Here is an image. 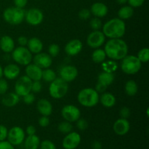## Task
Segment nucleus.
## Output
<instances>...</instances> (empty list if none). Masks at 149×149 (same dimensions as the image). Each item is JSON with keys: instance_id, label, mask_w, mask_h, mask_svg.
<instances>
[{"instance_id": "nucleus-3", "label": "nucleus", "mask_w": 149, "mask_h": 149, "mask_svg": "<svg viewBox=\"0 0 149 149\" xmlns=\"http://www.w3.org/2000/svg\"><path fill=\"white\" fill-rule=\"evenodd\" d=\"M99 93L93 88H84L80 90L77 95L78 102L87 108L94 107L99 102Z\"/></svg>"}, {"instance_id": "nucleus-44", "label": "nucleus", "mask_w": 149, "mask_h": 149, "mask_svg": "<svg viewBox=\"0 0 149 149\" xmlns=\"http://www.w3.org/2000/svg\"><path fill=\"white\" fill-rule=\"evenodd\" d=\"M8 130L4 125H0V141H5L7 138Z\"/></svg>"}, {"instance_id": "nucleus-6", "label": "nucleus", "mask_w": 149, "mask_h": 149, "mask_svg": "<svg viewBox=\"0 0 149 149\" xmlns=\"http://www.w3.org/2000/svg\"><path fill=\"white\" fill-rule=\"evenodd\" d=\"M68 90V83L60 77L56 78L50 82L49 93L52 97L55 99H61L67 94Z\"/></svg>"}, {"instance_id": "nucleus-20", "label": "nucleus", "mask_w": 149, "mask_h": 149, "mask_svg": "<svg viewBox=\"0 0 149 149\" xmlns=\"http://www.w3.org/2000/svg\"><path fill=\"white\" fill-rule=\"evenodd\" d=\"M36 109L40 114L42 116H49L52 113V105L50 102L47 99H40L37 102Z\"/></svg>"}, {"instance_id": "nucleus-16", "label": "nucleus", "mask_w": 149, "mask_h": 149, "mask_svg": "<svg viewBox=\"0 0 149 149\" xmlns=\"http://www.w3.org/2000/svg\"><path fill=\"white\" fill-rule=\"evenodd\" d=\"M83 47L82 42L78 39H74L70 40L65 45L64 50L69 56H74L79 53Z\"/></svg>"}, {"instance_id": "nucleus-22", "label": "nucleus", "mask_w": 149, "mask_h": 149, "mask_svg": "<svg viewBox=\"0 0 149 149\" xmlns=\"http://www.w3.org/2000/svg\"><path fill=\"white\" fill-rule=\"evenodd\" d=\"M27 48L32 54L39 53L43 49V43L37 37H32L29 39L27 44Z\"/></svg>"}, {"instance_id": "nucleus-1", "label": "nucleus", "mask_w": 149, "mask_h": 149, "mask_svg": "<svg viewBox=\"0 0 149 149\" xmlns=\"http://www.w3.org/2000/svg\"><path fill=\"white\" fill-rule=\"evenodd\" d=\"M106 56L113 61L122 60L128 53L127 44L120 39H110L104 47Z\"/></svg>"}, {"instance_id": "nucleus-12", "label": "nucleus", "mask_w": 149, "mask_h": 149, "mask_svg": "<svg viewBox=\"0 0 149 149\" xmlns=\"http://www.w3.org/2000/svg\"><path fill=\"white\" fill-rule=\"evenodd\" d=\"M25 19L29 24L31 26H38L43 21V13L38 8H31L26 12Z\"/></svg>"}, {"instance_id": "nucleus-27", "label": "nucleus", "mask_w": 149, "mask_h": 149, "mask_svg": "<svg viewBox=\"0 0 149 149\" xmlns=\"http://www.w3.org/2000/svg\"><path fill=\"white\" fill-rule=\"evenodd\" d=\"M114 74L113 73H109L103 71L97 77V82L100 83L106 87H109L114 81Z\"/></svg>"}, {"instance_id": "nucleus-29", "label": "nucleus", "mask_w": 149, "mask_h": 149, "mask_svg": "<svg viewBox=\"0 0 149 149\" xmlns=\"http://www.w3.org/2000/svg\"><path fill=\"white\" fill-rule=\"evenodd\" d=\"M125 93L129 96H134L138 93V84L134 80H129L126 82L125 86Z\"/></svg>"}, {"instance_id": "nucleus-10", "label": "nucleus", "mask_w": 149, "mask_h": 149, "mask_svg": "<svg viewBox=\"0 0 149 149\" xmlns=\"http://www.w3.org/2000/svg\"><path fill=\"white\" fill-rule=\"evenodd\" d=\"M61 115L65 121L72 123V122H76L79 119L81 112L76 106L66 105L61 110Z\"/></svg>"}, {"instance_id": "nucleus-30", "label": "nucleus", "mask_w": 149, "mask_h": 149, "mask_svg": "<svg viewBox=\"0 0 149 149\" xmlns=\"http://www.w3.org/2000/svg\"><path fill=\"white\" fill-rule=\"evenodd\" d=\"M106 57L107 56H106L104 49H100V48H97L95 49L92 54V59H93V62H95V63H102L103 62H104Z\"/></svg>"}, {"instance_id": "nucleus-53", "label": "nucleus", "mask_w": 149, "mask_h": 149, "mask_svg": "<svg viewBox=\"0 0 149 149\" xmlns=\"http://www.w3.org/2000/svg\"><path fill=\"white\" fill-rule=\"evenodd\" d=\"M116 1L119 4H125L127 2V0H116Z\"/></svg>"}, {"instance_id": "nucleus-21", "label": "nucleus", "mask_w": 149, "mask_h": 149, "mask_svg": "<svg viewBox=\"0 0 149 149\" xmlns=\"http://www.w3.org/2000/svg\"><path fill=\"white\" fill-rule=\"evenodd\" d=\"M90 12L95 16L100 18L103 17L108 14L109 9L105 4L102 2H95L91 6Z\"/></svg>"}, {"instance_id": "nucleus-2", "label": "nucleus", "mask_w": 149, "mask_h": 149, "mask_svg": "<svg viewBox=\"0 0 149 149\" xmlns=\"http://www.w3.org/2000/svg\"><path fill=\"white\" fill-rule=\"evenodd\" d=\"M102 32L109 39H120L126 32V24L119 17L112 18L103 25Z\"/></svg>"}, {"instance_id": "nucleus-32", "label": "nucleus", "mask_w": 149, "mask_h": 149, "mask_svg": "<svg viewBox=\"0 0 149 149\" xmlns=\"http://www.w3.org/2000/svg\"><path fill=\"white\" fill-rule=\"evenodd\" d=\"M102 68L105 72L114 73V71H116L118 68V64L113 60L106 61V62H103L102 63Z\"/></svg>"}, {"instance_id": "nucleus-34", "label": "nucleus", "mask_w": 149, "mask_h": 149, "mask_svg": "<svg viewBox=\"0 0 149 149\" xmlns=\"http://www.w3.org/2000/svg\"><path fill=\"white\" fill-rule=\"evenodd\" d=\"M138 58L141 63H147L149 61V49L144 47L141 49L138 53Z\"/></svg>"}, {"instance_id": "nucleus-26", "label": "nucleus", "mask_w": 149, "mask_h": 149, "mask_svg": "<svg viewBox=\"0 0 149 149\" xmlns=\"http://www.w3.org/2000/svg\"><path fill=\"white\" fill-rule=\"evenodd\" d=\"M99 101L104 107L111 108L116 104V97L110 93H103L100 97H99Z\"/></svg>"}, {"instance_id": "nucleus-14", "label": "nucleus", "mask_w": 149, "mask_h": 149, "mask_svg": "<svg viewBox=\"0 0 149 149\" xmlns=\"http://www.w3.org/2000/svg\"><path fill=\"white\" fill-rule=\"evenodd\" d=\"M60 76L67 83L71 82L75 80L78 76V69L72 65H64L60 70Z\"/></svg>"}, {"instance_id": "nucleus-51", "label": "nucleus", "mask_w": 149, "mask_h": 149, "mask_svg": "<svg viewBox=\"0 0 149 149\" xmlns=\"http://www.w3.org/2000/svg\"><path fill=\"white\" fill-rule=\"evenodd\" d=\"M106 89H107V87L103 85V84H100V83L97 82V84L95 85V90L98 93H103L106 91Z\"/></svg>"}, {"instance_id": "nucleus-39", "label": "nucleus", "mask_w": 149, "mask_h": 149, "mask_svg": "<svg viewBox=\"0 0 149 149\" xmlns=\"http://www.w3.org/2000/svg\"><path fill=\"white\" fill-rule=\"evenodd\" d=\"M42 85L40 81H32L31 92L33 93H38L42 91Z\"/></svg>"}, {"instance_id": "nucleus-41", "label": "nucleus", "mask_w": 149, "mask_h": 149, "mask_svg": "<svg viewBox=\"0 0 149 149\" xmlns=\"http://www.w3.org/2000/svg\"><path fill=\"white\" fill-rule=\"evenodd\" d=\"M77 127L80 130H85L88 127V122L84 119H79L77 121Z\"/></svg>"}, {"instance_id": "nucleus-17", "label": "nucleus", "mask_w": 149, "mask_h": 149, "mask_svg": "<svg viewBox=\"0 0 149 149\" xmlns=\"http://www.w3.org/2000/svg\"><path fill=\"white\" fill-rule=\"evenodd\" d=\"M130 129V124L127 119L123 118L117 119L113 125V130L114 132L116 135L120 136L127 134Z\"/></svg>"}, {"instance_id": "nucleus-7", "label": "nucleus", "mask_w": 149, "mask_h": 149, "mask_svg": "<svg viewBox=\"0 0 149 149\" xmlns=\"http://www.w3.org/2000/svg\"><path fill=\"white\" fill-rule=\"evenodd\" d=\"M12 58L15 62L21 65H29L33 60L31 52L27 47L22 46H19L13 49L12 52Z\"/></svg>"}, {"instance_id": "nucleus-45", "label": "nucleus", "mask_w": 149, "mask_h": 149, "mask_svg": "<svg viewBox=\"0 0 149 149\" xmlns=\"http://www.w3.org/2000/svg\"><path fill=\"white\" fill-rule=\"evenodd\" d=\"M49 123H50V121H49V119L48 116H42L39 118V125L42 127H47V126H49Z\"/></svg>"}, {"instance_id": "nucleus-9", "label": "nucleus", "mask_w": 149, "mask_h": 149, "mask_svg": "<svg viewBox=\"0 0 149 149\" xmlns=\"http://www.w3.org/2000/svg\"><path fill=\"white\" fill-rule=\"evenodd\" d=\"M26 138V132L20 127L15 126L12 127L10 130H8L7 134V140L12 145L14 146H20L24 141Z\"/></svg>"}, {"instance_id": "nucleus-24", "label": "nucleus", "mask_w": 149, "mask_h": 149, "mask_svg": "<svg viewBox=\"0 0 149 149\" xmlns=\"http://www.w3.org/2000/svg\"><path fill=\"white\" fill-rule=\"evenodd\" d=\"M20 101V96L15 93H5L2 97V104L7 107H13L16 106Z\"/></svg>"}, {"instance_id": "nucleus-38", "label": "nucleus", "mask_w": 149, "mask_h": 149, "mask_svg": "<svg viewBox=\"0 0 149 149\" xmlns=\"http://www.w3.org/2000/svg\"><path fill=\"white\" fill-rule=\"evenodd\" d=\"M8 88L9 85L7 80L2 78L0 79V95H4L7 93Z\"/></svg>"}, {"instance_id": "nucleus-36", "label": "nucleus", "mask_w": 149, "mask_h": 149, "mask_svg": "<svg viewBox=\"0 0 149 149\" xmlns=\"http://www.w3.org/2000/svg\"><path fill=\"white\" fill-rule=\"evenodd\" d=\"M60 51H61V49H60L59 45L57 44H51L48 47V54L53 58L59 55Z\"/></svg>"}, {"instance_id": "nucleus-15", "label": "nucleus", "mask_w": 149, "mask_h": 149, "mask_svg": "<svg viewBox=\"0 0 149 149\" xmlns=\"http://www.w3.org/2000/svg\"><path fill=\"white\" fill-rule=\"evenodd\" d=\"M32 61H33V63L40 67L42 69L49 68L52 63V57L49 54L42 52L36 54Z\"/></svg>"}, {"instance_id": "nucleus-23", "label": "nucleus", "mask_w": 149, "mask_h": 149, "mask_svg": "<svg viewBox=\"0 0 149 149\" xmlns=\"http://www.w3.org/2000/svg\"><path fill=\"white\" fill-rule=\"evenodd\" d=\"M0 48L5 53H10L15 49V42L10 36H4L0 39Z\"/></svg>"}, {"instance_id": "nucleus-4", "label": "nucleus", "mask_w": 149, "mask_h": 149, "mask_svg": "<svg viewBox=\"0 0 149 149\" xmlns=\"http://www.w3.org/2000/svg\"><path fill=\"white\" fill-rule=\"evenodd\" d=\"M26 11L23 8L11 7L5 9L3 13V18L11 25H19L25 19Z\"/></svg>"}, {"instance_id": "nucleus-48", "label": "nucleus", "mask_w": 149, "mask_h": 149, "mask_svg": "<svg viewBox=\"0 0 149 149\" xmlns=\"http://www.w3.org/2000/svg\"><path fill=\"white\" fill-rule=\"evenodd\" d=\"M15 7L19 8H24L28 3V0H13Z\"/></svg>"}, {"instance_id": "nucleus-46", "label": "nucleus", "mask_w": 149, "mask_h": 149, "mask_svg": "<svg viewBox=\"0 0 149 149\" xmlns=\"http://www.w3.org/2000/svg\"><path fill=\"white\" fill-rule=\"evenodd\" d=\"M145 0H127L130 6L132 7H141L144 4Z\"/></svg>"}, {"instance_id": "nucleus-40", "label": "nucleus", "mask_w": 149, "mask_h": 149, "mask_svg": "<svg viewBox=\"0 0 149 149\" xmlns=\"http://www.w3.org/2000/svg\"><path fill=\"white\" fill-rule=\"evenodd\" d=\"M23 102H24V103H26V105L32 104L35 100L34 95H33V93H32L31 92V93H28L27 95L23 96Z\"/></svg>"}, {"instance_id": "nucleus-25", "label": "nucleus", "mask_w": 149, "mask_h": 149, "mask_svg": "<svg viewBox=\"0 0 149 149\" xmlns=\"http://www.w3.org/2000/svg\"><path fill=\"white\" fill-rule=\"evenodd\" d=\"M25 149H38L40 146V139L35 134L32 135H28L27 138H25L24 141Z\"/></svg>"}, {"instance_id": "nucleus-35", "label": "nucleus", "mask_w": 149, "mask_h": 149, "mask_svg": "<svg viewBox=\"0 0 149 149\" xmlns=\"http://www.w3.org/2000/svg\"><path fill=\"white\" fill-rule=\"evenodd\" d=\"M90 26L92 29H93V31H97L101 29L103 25H102V22L99 17H94L90 20Z\"/></svg>"}, {"instance_id": "nucleus-43", "label": "nucleus", "mask_w": 149, "mask_h": 149, "mask_svg": "<svg viewBox=\"0 0 149 149\" xmlns=\"http://www.w3.org/2000/svg\"><path fill=\"white\" fill-rule=\"evenodd\" d=\"M130 114H131L130 109L128 107H126V106L122 107V109H121L120 111H119V115H120L121 118H123V119H127V118H129L130 116Z\"/></svg>"}, {"instance_id": "nucleus-5", "label": "nucleus", "mask_w": 149, "mask_h": 149, "mask_svg": "<svg viewBox=\"0 0 149 149\" xmlns=\"http://www.w3.org/2000/svg\"><path fill=\"white\" fill-rule=\"evenodd\" d=\"M122 61L121 68L124 73L128 75L137 74L142 66V63L135 55H126Z\"/></svg>"}, {"instance_id": "nucleus-49", "label": "nucleus", "mask_w": 149, "mask_h": 149, "mask_svg": "<svg viewBox=\"0 0 149 149\" xmlns=\"http://www.w3.org/2000/svg\"><path fill=\"white\" fill-rule=\"evenodd\" d=\"M28 41L29 39H27V37L24 36H19L17 38V43L20 46L22 47H26L28 44Z\"/></svg>"}, {"instance_id": "nucleus-50", "label": "nucleus", "mask_w": 149, "mask_h": 149, "mask_svg": "<svg viewBox=\"0 0 149 149\" xmlns=\"http://www.w3.org/2000/svg\"><path fill=\"white\" fill-rule=\"evenodd\" d=\"M36 132V130L34 126L33 125H29V126L26 127V132L28 135H35Z\"/></svg>"}, {"instance_id": "nucleus-54", "label": "nucleus", "mask_w": 149, "mask_h": 149, "mask_svg": "<svg viewBox=\"0 0 149 149\" xmlns=\"http://www.w3.org/2000/svg\"><path fill=\"white\" fill-rule=\"evenodd\" d=\"M3 77V68L1 66V65H0V79L2 78Z\"/></svg>"}, {"instance_id": "nucleus-33", "label": "nucleus", "mask_w": 149, "mask_h": 149, "mask_svg": "<svg viewBox=\"0 0 149 149\" xmlns=\"http://www.w3.org/2000/svg\"><path fill=\"white\" fill-rule=\"evenodd\" d=\"M58 130L61 132L63 134H68L69 132H72L73 130V126L71 125V122H67V121H65V122H62L58 125Z\"/></svg>"}, {"instance_id": "nucleus-47", "label": "nucleus", "mask_w": 149, "mask_h": 149, "mask_svg": "<svg viewBox=\"0 0 149 149\" xmlns=\"http://www.w3.org/2000/svg\"><path fill=\"white\" fill-rule=\"evenodd\" d=\"M0 149H15L14 146L6 141H0Z\"/></svg>"}, {"instance_id": "nucleus-13", "label": "nucleus", "mask_w": 149, "mask_h": 149, "mask_svg": "<svg viewBox=\"0 0 149 149\" xmlns=\"http://www.w3.org/2000/svg\"><path fill=\"white\" fill-rule=\"evenodd\" d=\"M81 135L77 132H71L67 134L62 142L64 149H76L81 143Z\"/></svg>"}, {"instance_id": "nucleus-42", "label": "nucleus", "mask_w": 149, "mask_h": 149, "mask_svg": "<svg viewBox=\"0 0 149 149\" xmlns=\"http://www.w3.org/2000/svg\"><path fill=\"white\" fill-rule=\"evenodd\" d=\"M91 15V12L88 9H82L79 13V17L81 20H87L90 17Z\"/></svg>"}, {"instance_id": "nucleus-11", "label": "nucleus", "mask_w": 149, "mask_h": 149, "mask_svg": "<svg viewBox=\"0 0 149 149\" xmlns=\"http://www.w3.org/2000/svg\"><path fill=\"white\" fill-rule=\"evenodd\" d=\"M106 36L100 30L93 31L87 38V44L90 47L93 49L100 48L104 44Z\"/></svg>"}, {"instance_id": "nucleus-18", "label": "nucleus", "mask_w": 149, "mask_h": 149, "mask_svg": "<svg viewBox=\"0 0 149 149\" xmlns=\"http://www.w3.org/2000/svg\"><path fill=\"white\" fill-rule=\"evenodd\" d=\"M26 75L32 81H40L42 79V69L34 63H30L26 65Z\"/></svg>"}, {"instance_id": "nucleus-8", "label": "nucleus", "mask_w": 149, "mask_h": 149, "mask_svg": "<svg viewBox=\"0 0 149 149\" xmlns=\"http://www.w3.org/2000/svg\"><path fill=\"white\" fill-rule=\"evenodd\" d=\"M32 80L26 75L22 76L17 80L15 84V93L20 97H23L31 92Z\"/></svg>"}, {"instance_id": "nucleus-31", "label": "nucleus", "mask_w": 149, "mask_h": 149, "mask_svg": "<svg viewBox=\"0 0 149 149\" xmlns=\"http://www.w3.org/2000/svg\"><path fill=\"white\" fill-rule=\"evenodd\" d=\"M56 78V74H55L53 70L50 69L49 68H45V70H42V79H43L46 82H52Z\"/></svg>"}, {"instance_id": "nucleus-19", "label": "nucleus", "mask_w": 149, "mask_h": 149, "mask_svg": "<svg viewBox=\"0 0 149 149\" xmlns=\"http://www.w3.org/2000/svg\"><path fill=\"white\" fill-rule=\"evenodd\" d=\"M20 69L17 64L10 63L3 69V76L9 80H13L20 75Z\"/></svg>"}, {"instance_id": "nucleus-28", "label": "nucleus", "mask_w": 149, "mask_h": 149, "mask_svg": "<svg viewBox=\"0 0 149 149\" xmlns=\"http://www.w3.org/2000/svg\"><path fill=\"white\" fill-rule=\"evenodd\" d=\"M118 17L122 20H127L132 17L134 14L133 7L130 5L124 6L121 7L118 11Z\"/></svg>"}, {"instance_id": "nucleus-37", "label": "nucleus", "mask_w": 149, "mask_h": 149, "mask_svg": "<svg viewBox=\"0 0 149 149\" xmlns=\"http://www.w3.org/2000/svg\"><path fill=\"white\" fill-rule=\"evenodd\" d=\"M40 149H56L55 143L49 140H45L40 143Z\"/></svg>"}, {"instance_id": "nucleus-52", "label": "nucleus", "mask_w": 149, "mask_h": 149, "mask_svg": "<svg viewBox=\"0 0 149 149\" xmlns=\"http://www.w3.org/2000/svg\"><path fill=\"white\" fill-rule=\"evenodd\" d=\"M92 148L93 149H102V144L100 141H95L92 144Z\"/></svg>"}]
</instances>
